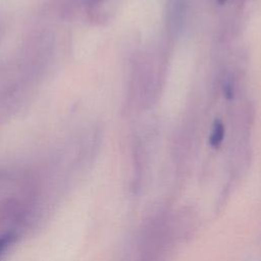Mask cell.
<instances>
[{"instance_id": "2", "label": "cell", "mask_w": 261, "mask_h": 261, "mask_svg": "<svg viewBox=\"0 0 261 261\" xmlns=\"http://www.w3.org/2000/svg\"><path fill=\"white\" fill-rule=\"evenodd\" d=\"M17 236L14 231H7L0 237V257L15 242Z\"/></svg>"}, {"instance_id": "3", "label": "cell", "mask_w": 261, "mask_h": 261, "mask_svg": "<svg viewBox=\"0 0 261 261\" xmlns=\"http://www.w3.org/2000/svg\"><path fill=\"white\" fill-rule=\"evenodd\" d=\"M218 1V3H220V4H223L226 0H217Z\"/></svg>"}, {"instance_id": "1", "label": "cell", "mask_w": 261, "mask_h": 261, "mask_svg": "<svg viewBox=\"0 0 261 261\" xmlns=\"http://www.w3.org/2000/svg\"><path fill=\"white\" fill-rule=\"evenodd\" d=\"M223 138H224V126L220 120H215L211 130L210 138H209V144L213 148H218L221 145Z\"/></svg>"}]
</instances>
